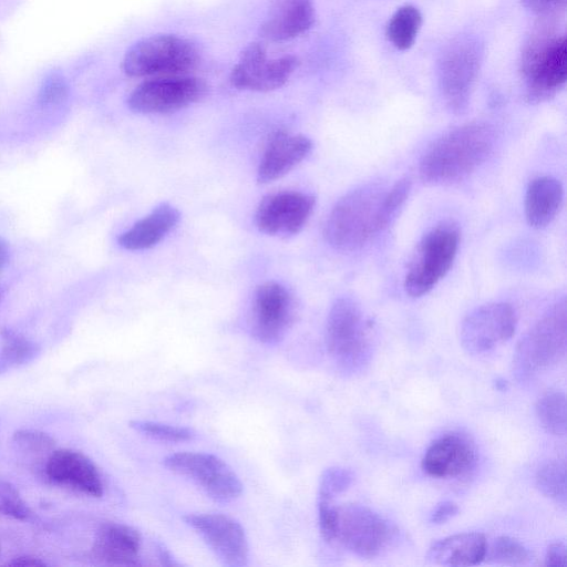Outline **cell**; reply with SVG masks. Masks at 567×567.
Wrapping results in <instances>:
<instances>
[{
    "label": "cell",
    "mask_w": 567,
    "mask_h": 567,
    "mask_svg": "<svg viewBox=\"0 0 567 567\" xmlns=\"http://www.w3.org/2000/svg\"><path fill=\"white\" fill-rule=\"evenodd\" d=\"M495 144L493 128L470 123L437 138L420 162V177L429 185H446L464 179L491 155Z\"/></svg>",
    "instance_id": "6da1fadb"
},
{
    "label": "cell",
    "mask_w": 567,
    "mask_h": 567,
    "mask_svg": "<svg viewBox=\"0 0 567 567\" xmlns=\"http://www.w3.org/2000/svg\"><path fill=\"white\" fill-rule=\"evenodd\" d=\"M386 188L369 184L341 197L328 215L324 237L341 251L361 248L388 225L383 212Z\"/></svg>",
    "instance_id": "7a4b0ae2"
},
{
    "label": "cell",
    "mask_w": 567,
    "mask_h": 567,
    "mask_svg": "<svg viewBox=\"0 0 567 567\" xmlns=\"http://www.w3.org/2000/svg\"><path fill=\"white\" fill-rule=\"evenodd\" d=\"M520 72L530 102H542L560 91L567 79V42L564 34L543 27L526 43Z\"/></svg>",
    "instance_id": "3957f363"
},
{
    "label": "cell",
    "mask_w": 567,
    "mask_h": 567,
    "mask_svg": "<svg viewBox=\"0 0 567 567\" xmlns=\"http://www.w3.org/2000/svg\"><path fill=\"white\" fill-rule=\"evenodd\" d=\"M199 62L197 48L175 34H153L135 42L125 52L123 72L131 78L182 75Z\"/></svg>",
    "instance_id": "277c9868"
},
{
    "label": "cell",
    "mask_w": 567,
    "mask_h": 567,
    "mask_svg": "<svg viewBox=\"0 0 567 567\" xmlns=\"http://www.w3.org/2000/svg\"><path fill=\"white\" fill-rule=\"evenodd\" d=\"M566 353V302L554 305L520 339L514 367L519 379H529L556 365Z\"/></svg>",
    "instance_id": "5b68a950"
},
{
    "label": "cell",
    "mask_w": 567,
    "mask_h": 567,
    "mask_svg": "<svg viewBox=\"0 0 567 567\" xmlns=\"http://www.w3.org/2000/svg\"><path fill=\"white\" fill-rule=\"evenodd\" d=\"M326 346L332 360L344 370L355 369L365 361L370 349V326L353 298L340 297L330 307Z\"/></svg>",
    "instance_id": "8992f818"
},
{
    "label": "cell",
    "mask_w": 567,
    "mask_h": 567,
    "mask_svg": "<svg viewBox=\"0 0 567 567\" xmlns=\"http://www.w3.org/2000/svg\"><path fill=\"white\" fill-rule=\"evenodd\" d=\"M460 234L443 223L421 240L404 279L405 292L414 298L426 295L446 275L458 249Z\"/></svg>",
    "instance_id": "52a82bcc"
},
{
    "label": "cell",
    "mask_w": 567,
    "mask_h": 567,
    "mask_svg": "<svg viewBox=\"0 0 567 567\" xmlns=\"http://www.w3.org/2000/svg\"><path fill=\"white\" fill-rule=\"evenodd\" d=\"M481 61V44L472 37L453 40L442 53L439 82L444 101L452 112L462 113L467 107Z\"/></svg>",
    "instance_id": "ba28073f"
},
{
    "label": "cell",
    "mask_w": 567,
    "mask_h": 567,
    "mask_svg": "<svg viewBox=\"0 0 567 567\" xmlns=\"http://www.w3.org/2000/svg\"><path fill=\"white\" fill-rule=\"evenodd\" d=\"M163 464L169 471L193 481L215 502H233L243 492V484L237 474L216 455L178 452L166 456Z\"/></svg>",
    "instance_id": "9c48e42d"
},
{
    "label": "cell",
    "mask_w": 567,
    "mask_h": 567,
    "mask_svg": "<svg viewBox=\"0 0 567 567\" xmlns=\"http://www.w3.org/2000/svg\"><path fill=\"white\" fill-rule=\"evenodd\" d=\"M206 92V82L196 76L150 78L132 91L127 105L133 112L142 114L171 113L198 102Z\"/></svg>",
    "instance_id": "30bf717a"
},
{
    "label": "cell",
    "mask_w": 567,
    "mask_h": 567,
    "mask_svg": "<svg viewBox=\"0 0 567 567\" xmlns=\"http://www.w3.org/2000/svg\"><path fill=\"white\" fill-rule=\"evenodd\" d=\"M391 532L389 523L368 506L351 503L337 507L334 539L360 557L378 556L389 544Z\"/></svg>",
    "instance_id": "8fae6325"
},
{
    "label": "cell",
    "mask_w": 567,
    "mask_h": 567,
    "mask_svg": "<svg viewBox=\"0 0 567 567\" xmlns=\"http://www.w3.org/2000/svg\"><path fill=\"white\" fill-rule=\"evenodd\" d=\"M299 65L296 55L269 59L260 42L248 44L229 74L231 85L239 90L269 92L281 87Z\"/></svg>",
    "instance_id": "7c38bea8"
},
{
    "label": "cell",
    "mask_w": 567,
    "mask_h": 567,
    "mask_svg": "<svg viewBox=\"0 0 567 567\" xmlns=\"http://www.w3.org/2000/svg\"><path fill=\"white\" fill-rule=\"evenodd\" d=\"M517 316L507 302H489L472 310L462 321L461 344L471 354L487 352L515 333Z\"/></svg>",
    "instance_id": "4fadbf2b"
},
{
    "label": "cell",
    "mask_w": 567,
    "mask_h": 567,
    "mask_svg": "<svg viewBox=\"0 0 567 567\" xmlns=\"http://www.w3.org/2000/svg\"><path fill=\"white\" fill-rule=\"evenodd\" d=\"M183 519L204 539L223 565H247L248 539L239 522L218 513L188 514Z\"/></svg>",
    "instance_id": "5bb4252c"
},
{
    "label": "cell",
    "mask_w": 567,
    "mask_h": 567,
    "mask_svg": "<svg viewBox=\"0 0 567 567\" xmlns=\"http://www.w3.org/2000/svg\"><path fill=\"white\" fill-rule=\"evenodd\" d=\"M295 320V302L280 284L260 285L254 297L250 329L255 339L266 344L280 341Z\"/></svg>",
    "instance_id": "9a60e30c"
},
{
    "label": "cell",
    "mask_w": 567,
    "mask_h": 567,
    "mask_svg": "<svg viewBox=\"0 0 567 567\" xmlns=\"http://www.w3.org/2000/svg\"><path fill=\"white\" fill-rule=\"evenodd\" d=\"M315 197L300 192H281L266 196L258 205L255 221L268 235H293L308 221Z\"/></svg>",
    "instance_id": "2e32d148"
},
{
    "label": "cell",
    "mask_w": 567,
    "mask_h": 567,
    "mask_svg": "<svg viewBox=\"0 0 567 567\" xmlns=\"http://www.w3.org/2000/svg\"><path fill=\"white\" fill-rule=\"evenodd\" d=\"M47 478L61 486L91 497L103 495V481L95 464L83 453L73 450H54L44 467Z\"/></svg>",
    "instance_id": "e0dca14e"
},
{
    "label": "cell",
    "mask_w": 567,
    "mask_h": 567,
    "mask_svg": "<svg viewBox=\"0 0 567 567\" xmlns=\"http://www.w3.org/2000/svg\"><path fill=\"white\" fill-rule=\"evenodd\" d=\"M475 463L473 443L464 435L450 433L435 440L422 458V470L437 478L460 477Z\"/></svg>",
    "instance_id": "ac0fdd59"
},
{
    "label": "cell",
    "mask_w": 567,
    "mask_h": 567,
    "mask_svg": "<svg viewBox=\"0 0 567 567\" xmlns=\"http://www.w3.org/2000/svg\"><path fill=\"white\" fill-rule=\"evenodd\" d=\"M315 18L313 0H274L259 33L271 42L289 41L306 33Z\"/></svg>",
    "instance_id": "d6986e66"
},
{
    "label": "cell",
    "mask_w": 567,
    "mask_h": 567,
    "mask_svg": "<svg viewBox=\"0 0 567 567\" xmlns=\"http://www.w3.org/2000/svg\"><path fill=\"white\" fill-rule=\"evenodd\" d=\"M312 150V142L303 135L276 132L260 159L257 179L261 184L274 182L290 172Z\"/></svg>",
    "instance_id": "ffe728a7"
},
{
    "label": "cell",
    "mask_w": 567,
    "mask_h": 567,
    "mask_svg": "<svg viewBox=\"0 0 567 567\" xmlns=\"http://www.w3.org/2000/svg\"><path fill=\"white\" fill-rule=\"evenodd\" d=\"M142 536L132 526L107 522L102 524L94 536L92 553L96 559L109 565H140Z\"/></svg>",
    "instance_id": "44dd1931"
},
{
    "label": "cell",
    "mask_w": 567,
    "mask_h": 567,
    "mask_svg": "<svg viewBox=\"0 0 567 567\" xmlns=\"http://www.w3.org/2000/svg\"><path fill=\"white\" fill-rule=\"evenodd\" d=\"M486 539L481 533H460L433 543L425 559L441 566H474L486 554Z\"/></svg>",
    "instance_id": "7402d4cb"
},
{
    "label": "cell",
    "mask_w": 567,
    "mask_h": 567,
    "mask_svg": "<svg viewBox=\"0 0 567 567\" xmlns=\"http://www.w3.org/2000/svg\"><path fill=\"white\" fill-rule=\"evenodd\" d=\"M178 210L165 203L121 234L118 244L127 250L147 249L158 244L178 223Z\"/></svg>",
    "instance_id": "603a6c76"
},
{
    "label": "cell",
    "mask_w": 567,
    "mask_h": 567,
    "mask_svg": "<svg viewBox=\"0 0 567 567\" xmlns=\"http://www.w3.org/2000/svg\"><path fill=\"white\" fill-rule=\"evenodd\" d=\"M564 199L561 183L551 176L533 179L526 190L525 215L534 228L548 226L557 216Z\"/></svg>",
    "instance_id": "cb8c5ba5"
},
{
    "label": "cell",
    "mask_w": 567,
    "mask_h": 567,
    "mask_svg": "<svg viewBox=\"0 0 567 567\" xmlns=\"http://www.w3.org/2000/svg\"><path fill=\"white\" fill-rule=\"evenodd\" d=\"M421 24L419 9L410 4L403 6L389 20L386 38L398 50H408L414 44Z\"/></svg>",
    "instance_id": "d4e9b609"
},
{
    "label": "cell",
    "mask_w": 567,
    "mask_h": 567,
    "mask_svg": "<svg viewBox=\"0 0 567 567\" xmlns=\"http://www.w3.org/2000/svg\"><path fill=\"white\" fill-rule=\"evenodd\" d=\"M0 373L32 361L39 353V347L23 336L4 329L1 331Z\"/></svg>",
    "instance_id": "484cf974"
},
{
    "label": "cell",
    "mask_w": 567,
    "mask_h": 567,
    "mask_svg": "<svg viewBox=\"0 0 567 567\" xmlns=\"http://www.w3.org/2000/svg\"><path fill=\"white\" fill-rule=\"evenodd\" d=\"M566 396L553 391L544 394L536 403V415L542 426L551 434L565 435L567 429Z\"/></svg>",
    "instance_id": "4316f807"
},
{
    "label": "cell",
    "mask_w": 567,
    "mask_h": 567,
    "mask_svg": "<svg viewBox=\"0 0 567 567\" xmlns=\"http://www.w3.org/2000/svg\"><path fill=\"white\" fill-rule=\"evenodd\" d=\"M536 485L542 494L565 506L566 504V467L563 462L548 461L536 474Z\"/></svg>",
    "instance_id": "83f0119b"
},
{
    "label": "cell",
    "mask_w": 567,
    "mask_h": 567,
    "mask_svg": "<svg viewBox=\"0 0 567 567\" xmlns=\"http://www.w3.org/2000/svg\"><path fill=\"white\" fill-rule=\"evenodd\" d=\"M503 565H525L530 560L528 549L518 540L508 537H497L489 548H486L485 558Z\"/></svg>",
    "instance_id": "f1b7e54d"
},
{
    "label": "cell",
    "mask_w": 567,
    "mask_h": 567,
    "mask_svg": "<svg viewBox=\"0 0 567 567\" xmlns=\"http://www.w3.org/2000/svg\"><path fill=\"white\" fill-rule=\"evenodd\" d=\"M130 425L143 435L158 441L184 442L195 437V432L185 426L143 420L132 421Z\"/></svg>",
    "instance_id": "f546056e"
},
{
    "label": "cell",
    "mask_w": 567,
    "mask_h": 567,
    "mask_svg": "<svg viewBox=\"0 0 567 567\" xmlns=\"http://www.w3.org/2000/svg\"><path fill=\"white\" fill-rule=\"evenodd\" d=\"M353 481V473L343 467H329L320 478L318 488V499L333 501V498L344 492Z\"/></svg>",
    "instance_id": "4dcf8cb0"
},
{
    "label": "cell",
    "mask_w": 567,
    "mask_h": 567,
    "mask_svg": "<svg viewBox=\"0 0 567 567\" xmlns=\"http://www.w3.org/2000/svg\"><path fill=\"white\" fill-rule=\"evenodd\" d=\"M12 442L18 450L29 454H42L54 451L55 441L39 430L21 429L13 433Z\"/></svg>",
    "instance_id": "1f68e13d"
},
{
    "label": "cell",
    "mask_w": 567,
    "mask_h": 567,
    "mask_svg": "<svg viewBox=\"0 0 567 567\" xmlns=\"http://www.w3.org/2000/svg\"><path fill=\"white\" fill-rule=\"evenodd\" d=\"M0 514L20 520L31 516V511L18 489L6 481H0Z\"/></svg>",
    "instance_id": "d6a6232c"
},
{
    "label": "cell",
    "mask_w": 567,
    "mask_h": 567,
    "mask_svg": "<svg viewBox=\"0 0 567 567\" xmlns=\"http://www.w3.org/2000/svg\"><path fill=\"white\" fill-rule=\"evenodd\" d=\"M69 94V86L62 74H49L39 90L38 101L42 106L56 105L63 102Z\"/></svg>",
    "instance_id": "836d02e7"
},
{
    "label": "cell",
    "mask_w": 567,
    "mask_h": 567,
    "mask_svg": "<svg viewBox=\"0 0 567 567\" xmlns=\"http://www.w3.org/2000/svg\"><path fill=\"white\" fill-rule=\"evenodd\" d=\"M565 2L566 0H522L525 8L542 16L556 12L565 6Z\"/></svg>",
    "instance_id": "e575fe53"
},
{
    "label": "cell",
    "mask_w": 567,
    "mask_h": 567,
    "mask_svg": "<svg viewBox=\"0 0 567 567\" xmlns=\"http://www.w3.org/2000/svg\"><path fill=\"white\" fill-rule=\"evenodd\" d=\"M545 565L548 567H566L567 566V547L565 543L558 542L548 546Z\"/></svg>",
    "instance_id": "d590c367"
},
{
    "label": "cell",
    "mask_w": 567,
    "mask_h": 567,
    "mask_svg": "<svg viewBox=\"0 0 567 567\" xmlns=\"http://www.w3.org/2000/svg\"><path fill=\"white\" fill-rule=\"evenodd\" d=\"M458 512V506L452 501L439 503L430 515L431 523L435 525L444 524L454 517Z\"/></svg>",
    "instance_id": "8d00e7d4"
},
{
    "label": "cell",
    "mask_w": 567,
    "mask_h": 567,
    "mask_svg": "<svg viewBox=\"0 0 567 567\" xmlns=\"http://www.w3.org/2000/svg\"><path fill=\"white\" fill-rule=\"evenodd\" d=\"M10 566H27V567H42L47 564L41 560L40 558L32 557V556H20L13 558L10 563H8Z\"/></svg>",
    "instance_id": "74e56055"
},
{
    "label": "cell",
    "mask_w": 567,
    "mask_h": 567,
    "mask_svg": "<svg viewBox=\"0 0 567 567\" xmlns=\"http://www.w3.org/2000/svg\"><path fill=\"white\" fill-rule=\"evenodd\" d=\"M8 256H9L8 245H7L6 240L0 237V271L7 264Z\"/></svg>",
    "instance_id": "f35d334b"
},
{
    "label": "cell",
    "mask_w": 567,
    "mask_h": 567,
    "mask_svg": "<svg viewBox=\"0 0 567 567\" xmlns=\"http://www.w3.org/2000/svg\"><path fill=\"white\" fill-rule=\"evenodd\" d=\"M1 298H2V291H1V289H0V300H1Z\"/></svg>",
    "instance_id": "ab89813d"
}]
</instances>
